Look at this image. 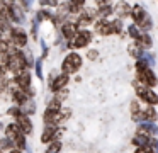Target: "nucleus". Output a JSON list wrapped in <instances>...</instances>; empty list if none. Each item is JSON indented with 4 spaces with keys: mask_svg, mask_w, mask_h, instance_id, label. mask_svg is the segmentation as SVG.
<instances>
[{
    "mask_svg": "<svg viewBox=\"0 0 158 153\" xmlns=\"http://www.w3.org/2000/svg\"><path fill=\"white\" fill-rule=\"evenodd\" d=\"M12 37H14V43L17 44V46H26V43H27V37H26V32L21 29H14L12 31Z\"/></svg>",
    "mask_w": 158,
    "mask_h": 153,
    "instance_id": "nucleus-11",
    "label": "nucleus"
},
{
    "mask_svg": "<svg viewBox=\"0 0 158 153\" xmlns=\"http://www.w3.org/2000/svg\"><path fill=\"white\" fill-rule=\"evenodd\" d=\"M121 29H123V22L119 19L116 22H112V32H121Z\"/></svg>",
    "mask_w": 158,
    "mask_h": 153,
    "instance_id": "nucleus-29",
    "label": "nucleus"
},
{
    "mask_svg": "<svg viewBox=\"0 0 158 153\" xmlns=\"http://www.w3.org/2000/svg\"><path fill=\"white\" fill-rule=\"evenodd\" d=\"M97 56V51H90L89 53V58H95Z\"/></svg>",
    "mask_w": 158,
    "mask_h": 153,
    "instance_id": "nucleus-36",
    "label": "nucleus"
},
{
    "mask_svg": "<svg viewBox=\"0 0 158 153\" xmlns=\"http://www.w3.org/2000/svg\"><path fill=\"white\" fill-rule=\"evenodd\" d=\"M138 133H141V134H146V136H151V134H158V128L153 124V122H141L139 124V129H138Z\"/></svg>",
    "mask_w": 158,
    "mask_h": 153,
    "instance_id": "nucleus-10",
    "label": "nucleus"
},
{
    "mask_svg": "<svg viewBox=\"0 0 158 153\" xmlns=\"http://www.w3.org/2000/svg\"><path fill=\"white\" fill-rule=\"evenodd\" d=\"M7 65H9V68H10L12 71L21 73L22 68L26 66V60H24V56H22L19 51L12 49L10 51V56H7Z\"/></svg>",
    "mask_w": 158,
    "mask_h": 153,
    "instance_id": "nucleus-4",
    "label": "nucleus"
},
{
    "mask_svg": "<svg viewBox=\"0 0 158 153\" xmlns=\"http://www.w3.org/2000/svg\"><path fill=\"white\" fill-rule=\"evenodd\" d=\"M9 114H10V116H19V114H22V112H21V109L12 107V109H9Z\"/></svg>",
    "mask_w": 158,
    "mask_h": 153,
    "instance_id": "nucleus-34",
    "label": "nucleus"
},
{
    "mask_svg": "<svg viewBox=\"0 0 158 153\" xmlns=\"http://www.w3.org/2000/svg\"><path fill=\"white\" fill-rule=\"evenodd\" d=\"M0 128H2V126H0Z\"/></svg>",
    "mask_w": 158,
    "mask_h": 153,
    "instance_id": "nucleus-40",
    "label": "nucleus"
},
{
    "mask_svg": "<svg viewBox=\"0 0 158 153\" xmlns=\"http://www.w3.org/2000/svg\"><path fill=\"white\" fill-rule=\"evenodd\" d=\"M139 58H141V60H143L146 65H153V63H155V58H153V54H146V53H143Z\"/></svg>",
    "mask_w": 158,
    "mask_h": 153,
    "instance_id": "nucleus-26",
    "label": "nucleus"
},
{
    "mask_svg": "<svg viewBox=\"0 0 158 153\" xmlns=\"http://www.w3.org/2000/svg\"><path fill=\"white\" fill-rule=\"evenodd\" d=\"M41 3H43V5H51V7H55V5H58V0H41Z\"/></svg>",
    "mask_w": 158,
    "mask_h": 153,
    "instance_id": "nucleus-31",
    "label": "nucleus"
},
{
    "mask_svg": "<svg viewBox=\"0 0 158 153\" xmlns=\"http://www.w3.org/2000/svg\"><path fill=\"white\" fill-rule=\"evenodd\" d=\"M29 80H31V75L26 73V71H21V73L15 75V83L19 85V88L24 92H31V88H29Z\"/></svg>",
    "mask_w": 158,
    "mask_h": 153,
    "instance_id": "nucleus-8",
    "label": "nucleus"
},
{
    "mask_svg": "<svg viewBox=\"0 0 158 153\" xmlns=\"http://www.w3.org/2000/svg\"><path fill=\"white\" fill-rule=\"evenodd\" d=\"M34 109H36L34 102H32V100H26L24 104H22L21 112H22V114H31V112H34Z\"/></svg>",
    "mask_w": 158,
    "mask_h": 153,
    "instance_id": "nucleus-21",
    "label": "nucleus"
},
{
    "mask_svg": "<svg viewBox=\"0 0 158 153\" xmlns=\"http://www.w3.org/2000/svg\"><path fill=\"white\" fill-rule=\"evenodd\" d=\"M138 78L141 80V83L144 87H155L156 85V77L148 66L143 68V70H138Z\"/></svg>",
    "mask_w": 158,
    "mask_h": 153,
    "instance_id": "nucleus-6",
    "label": "nucleus"
},
{
    "mask_svg": "<svg viewBox=\"0 0 158 153\" xmlns=\"http://www.w3.org/2000/svg\"><path fill=\"white\" fill-rule=\"evenodd\" d=\"M129 53L133 54L134 58H139L141 54H143V53H141V46H139V44H131V46H129Z\"/></svg>",
    "mask_w": 158,
    "mask_h": 153,
    "instance_id": "nucleus-24",
    "label": "nucleus"
},
{
    "mask_svg": "<svg viewBox=\"0 0 158 153\" xmlns=\"http://www.w3.org/2000/svg\"><path fill=\"white\" fill-rule=\"evenodd\" d=\"M153 145H155V153H158V139L153 143Z\"/></svg>",
    "mask_w": 158,
    "mask_h": 153,
    "instance_id": "nucleus-37",
    "label": "nucleus"
},
{
    "mask_svg": "<svg viewBox=\"0 0 158 153\" xmlns=\"http://www.w3.org/2000/svg\"><path fill=\"white\" fill-rule=\"evenodd\" d=\"M80 65H82V58H80L78 54L72 53L65 58V61H63V71H65V75L66 73H75L80 68Z\"/></svg>",
    "mask_w": 158,
    "mask_h": 153,
    "instance_id": "nucleus-5",
    "label": "nucleus"
},
{
    "mask_svg": "<svg viewBox=\"0 0 158 153\" xmlns=\"http://www.w3.org/2000/svg\"><path fill=\"white\" fill-rule=\"evenodd\" d=\"M85 3V0H72V2L68 3V9L70 12H78L80 9H82V5Z\"/></svg>",
    "mask_w": 158,
    "mask_h": 153,
    "instance_id": "nucleus-23",
    "label": "nucleus"
},
{
    "mask_svg": "<svg viewBox=\"0 0 158 153\" xmlns=\"http://www.w3.org/2000/svg\"><path fill=\"white\" fill-rule=\"evenodd\" d=\"M12 97H14V100L17 102V104H21V105L24 104L26 100H29V99H27V94H26L24 90H21L19 87H15L14 90H12Z\"/></svg>",
    "mask_w": 158,
    "mask_h": 153,
    "instance_id": "nucleus-13",
    "label": "nucleus"
},
{
    "mask_svg": "<svg viewBox=\"0 0 158 153\" xmlns=\"http://www.w3.org/2000/svg\"><path fill=\"white\" fill-rule=\"evenodd\" d=\"M138 44H139L141 48H150L151 46V37L148 36V34H141V36L138 37Z\"/></svg>",
    "mask_w": 158,
    "mask_h": 153,
    "instance_id": "nucleus-22",
    "label": "nucleus"
},
{
    "mask_svg": "<svg viewBox=\"0 0 158 153\" xmlns=\"http://www.w3.org/2000/svg\"><path fill=\"white\" fill-rule=\"evenodd\" d=\"M66 82H68V77L66 75H61V77H58L55 80V83H53V90H60V88H63L66 85Z\"/></svg>",
    "mask_w": 158,
    "mask_h": 153,
    "instance_id": "nucleus-20",
    "label": "nucleus"
},
{
    "mask_svg": "<svg viewBox=\"0 0 158 153\" xmlns=\"http://www.w3.org/2000/svg\"><path fill=\"white\" fill-rule=\"evenodd\" d=\"M136 153H151V148L150 146H139V148L136 150Z\"/></svg>",
    "mask_w": 158,
    "mask_h": 153,
    "instance_id": "nucleus-32",
    "label": "nucleus"
},
{
    "mask_svg": "<svg viewBox=\"0 0 158 153\" xmlns=\"http://www.w3.org/2000/svg\"><path fill=\"white\" fill-rule=\"evenodd\" d=\"M133 19H134V22H136V26H139L143 31H150L151 29V19H150V15H148L146 12H144V9L141 5H134V9H133Z\"/></svg>",
    "mask_w": 158,
    "mask_h": 153,
    "instance_id": "nucleus-2",
    "label": "nucleus"
},
{
    "mask_svg": "<svg viewBox=\"0 0 158 153\" xmlns=\"http://www.w3.org/2000/svg\"><path fill=\"white\" fill-rule=\"evenodd\" d=\"M12 153H21V151H12Z\"/></svg>",
    "mask_w": 158,
    "mask_h": 153,
    "instance_id": "nucleus-39",
    "label": "nucleus"
},
{
    "mask_svg": "<svg viewBox=\"0 0 158 153\" xmlns=\"http://www.w3.org/2000/svg\"><path fill=\"white\" fill-rule=\"evenodd\" d=\"M36 73H38V77H43V71H41V61H38V65H36Z\"/></svg>",
    "mask_w": 158,
    "mask_h": 153,
    "instance_id": "nucleus-35",
    "label": "nucleus"
},
{
    "mask_svg": "<svg viewBox=\"0 0 158 153\" xmlns=\"http://www.w3.org/2000/svg\"><path fill=\"white\" fill-rule=\"evenodd\" d=\"M94 15H95V12L89 9L85 14H82V17H80V24H82V26H87V24H90V22H92V19H94Z\"/></svg>",
    "mask_w": 158,
    "mask_h": 153,
    "instance_id": "nucleus-18",
    "label": "nucleus"
},
{
    "mask_svg": "<svg viewBox=\"0 0 158 153\" xmlns=\"http://www.w3.org/2000/svg\"><path fill=\"white\" fill-rule=\"evenodd\" d=\"M60 148H61V143H60V141H53L51 145H49V148H48V151H46V153H58Z\"/></svg>",
    "mask_w": 158,
    "mask_h": 153,
    "instance_id": "nucleus-25",
    "label": "nucleus"
},
{
    "mask_svg": "<svg viewBox=\"0 0 158 153\" xmlns=\"http://www.w3.org/2000/svg\"><path fill=\"white\" fill-rule=\"evenodd\" d=\"M17 126H19V129H21L24 134L32 133V124H31V121L27 119V116H24V114L17 116Z\"/></svg>",
    "mask_w": 158,
    "mask_h": 153,
    "instance_id": "nucleus-9",
    "label": "nucleus"
},
{
    "mask_svg": "<svg viewBox=\"0 0 158 153\" xmlns=\"http://www.w3.org/2000/svg\"><path fill=\"white\" fill-rule=\"evenodd\" d=\"M129 34H131V37H134V39H138V37L141 36L139 29H138L136 26H129Z\"/></svg>",
    "mask_w": 158,
    "mask_h": 153,
    "instance_id": "nucleus-27",
    "label": "nucleus"
},
{
    "mask_svg": "<svg viewBox=\"0 0 158 153\" xmlns=\"http://www.w3.org/2000/svg\"><path fill=\"white\" fill-rule=\"evenodd\" d=\"M4 10V3H2V0H0V12Z\"/></svg>",
    "mask_w": 158,
    "mask_h": 153,
    "instance_id": "nucleus-38",
    "label": "nucleus"
},
{
    "mask_svg": "<svg viewBox=\"0 0 158 153\" xmlns=\"http://www.w3.org/2000/svg\"><path fill=\"white\" fill-rule=\"evenodd\" d=\"M148 141H150V136L141 134V133H138V134L133 138V143L138 145V146H148Z\"/></svg>",
    "mask_w": 158,
    "mask_h": 153,
    "instance_id": "nucleus-17",
    "label": "nucleus"
},
{
    "mask_svg": "<svg viewBox=\"0 0 158 153\" xmlns=\"http://www.w3.org/2000/svg\"><path fill=\"white\" fill-rule=\"evenodd\" d=\"M5 138L10 139V143L14 146H17L19 150L26 148V139H24V134L22 131L19 129L17 124H9L7 129H5Z\"/></svg>",
    "mask_w": 158,
    "mask_h": 153,
    "instance_id": "nucleus-1",
    "label": "nucleus"
},
{
    "mask_svg": "<svg viewBox=\"0 0 158 153\" xmlns=\"http://www.w3.org/2000/svg\"><path fill=\"white\" fill-rule=\"evenodd\" d=\"M12 143L9 138H4V139H0V150H5V148H10Z\"/></svg>",
    "mask_w": 158,
    "mask_h": 153,
    "instance_id": "nucleus-28",
    "label": "nucleus"
},
{
    "mask_svg": "<svg viewBox=\"0 0 158 153\" xmlns=\"http://www.w3.org/2000/svg\"><path fill=\"white\" fill-rule=\"evenodd\" d=\"M90 39H92V34H90L89 31H80V32H77L75 37L72 39L70 48H83L90 43Z\"/></svg>",
    "mask_w": 158,
    "mask_h": 153,
    "instance_id": "nucleus-7",
    "label": "nucleus"
},
{
    "mask_svg": "<svg viewBox=\"0 0 158 153\" xmlns=\"http://www.w3.org/2000/svg\"><path fill=\"white\" fill-rule=\"evenodd\" d=\"M134 87H136V94H138V97H139L141 100H144L150 105L158 104V95L155 94L150 87H144V85H139V83H134Z\"/></svg>",
    "mask_w": 158,
    "mask_h": 153,
    "instance_id": "nucleus-3",
    "label": "nucleus"
},
{
    "mask_svg": "<svg viewBox=\"0 0 158 153\" xmlns=\"http://www.w3.org/2000/svg\"><path fill=\"white\" fill-rule=\"evenodd\" d=\"M75 34H77V26H75V24L70 22V24H65V26H63V36H65V37L73 39Z\"/></svg>",
    "mask_w": 158,
    "mask_h": 153,
    "instance_id": "nucleus-15",
    "label": "nucleus"
},
{
    "mask_svg": "<svg viewBox=\"0 0 158 153\" xmlns=\"http://www.w3.org/2000/svg\"><path fill=\"white\" fill-rule=\"evenodd\" d=\"M55 133H56V126L55 124H49L48 128L44 129V133H43V141H44V143L49 141V139L53 138V134H55Z\"/></svg>",
    "mask_w": 158,
    "mask_h": 153,
    "instance_id": "nucleus-19",
    "label": "nucleus"
},
{
    "mask_svg": "<svg viewBox=\"0 0 158 153\" xmlns=\"http://www.w3.org/2000/svg\"><path fill=\"white\" fill-rule=\"evenodd\" d=\"M95 29H97V32H100V34H112V24L107 22V20H99Z\"/></svg>",
    "mask_w": 158,
    "mask_h": 153,
    "instance_id": "nucleus-12",
    "label": "nucleus"
},
{
    "mask_svg": "<svg viewBox=\"0 0 158 153\" xmlns=\"http://www.w3.org/2000/svg\"><path fill=\"white\" fill-rule=\"evenodd\" d=\"M9 12H10L12 19H14L15 22H24V14H22L21 10H19V7H17V5H14V3H12L10 9H9Z\"/></svg>",
    "mask_w": 158,
    "mask_h": 153,
    "instance_id": "nucleus-14",
    "label": "nucleus"
},
{
    "mask_svg": "<svg viewBox=\"0 0 158 153\" xmlns=\"http://www.w3.org/2000/svg\"><path fill=\"white\" fill-rule=\"evenodd\" d=\"M5 87H7V80H5V77H2V75H0V92L4 90Z\"/></svg>",
    "mask_w": 158,
    "mask_h": 153,
    "instance_id": "nucleus-33",
    "label": "nucleus"
},
{
    "mask_svg": "<svg viewBox=\"0 0 158 153\" xmlns=\"http://www.w3.org/2000/svg\"><path fill=\"white\" fill-rule=\"evenodd\" d=\"M116 14L117 15H121V17H124V15H127L129 14V3H126V2H119L116 5Z\"/></svg>",
    "mask_w": 158,
    "mask_h": 153,
    "instance_id": "nucleus-16",
    "label": "nucleus"
},
{
    "mask_svg": "<svg viewBox=\"0 0 158 153\" xmlns=\"http://www.w3.org/2000/svg\"><path fill=\"white\" fill-rule=\"evenodd\" d=\"M97 5L100 7V10H102V9H109V7H110V0H97Z\"/></svg>",
    "mask_w": 158,
    "mask_h": 153,
    "instance_id": "nucleus-30",
    "label": "nucleus"
}]
</instances>
